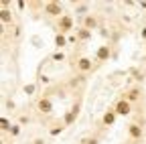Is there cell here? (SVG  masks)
I'll return each mask as SVG.
<instances>
[{"instance_id": "6da1fadb", "label": "cell", "mask_w": 146, "mask_h": 144, "mask_svg": "<svg viewBox=\"0 0 146 144\" xmlns=\"http://www.w3.org/2000/svg\"><path fill=\"white\" fill-rule=\"evenodd\" d=\"M55 29H57V33L61 35H67L69 37V33L75 31V19H73V14H63L61 19H57V23H55Z\"/></svg>"}, {"instance_id": "7a4b0ae2", "label": "cell", "mask_w": 146, "mask_h": 144, "mask_svg": "<svg viewBox=\"0 0 146 144\" xmlns=\"http://www.w3.org/2000/svg\"><path fill=\"white\" fill-rule=\"evenodd\" d=\"M43 14L47 19H61L65 14L63 12V4L61 2H55V0H49V2L43 4Z\"/></svg>"}, {"instance_id": "3957f363", "label": "cell", "mask_w": 146, "mask_h": 144, "mask_svg": "<svg viewBox=\"0 0 146 144\" xmlns=\"http://www.w3.org/2000/svg\"><path fill=\"white\" fill-rule=\"evenodd\" d=\"M79 110H81V102H75V104H73L69 110L63 114V122H61V124L65 126V128L77 122V118H79Z\"/></svg>"}, {"instance_id": "277c9868", "label": "cell", "mask_w": 146, "mask_h": 144, "mask_svg": "<svg viewBox=\"0 0 146 144\" xmlns=\"http://www.w3.org/2000/svg\"><path fill=\"white\" fill-rule=\"evenodd\" d=\"M35 108H36V112L39 114H43V116H49V114H53V100L49 98V96H41L39 100H36V104H35Z\"/></svg>"}, {"instance_id": "5b68a950", "label": "cell", "mask_w": 146, "mask_h": 144, "mask_svg": "<svg viewBox=\"0 0 146 144\" xmlns=\"http://www.w3.org/2000/svg\"><path fill=\"white\" fill-rule=\"evenodd\" d=\"M114 112H116L118 116H124V118H126V116L132 114V104L128 102L126 98H120V100L114 104Z\"/></svg>"}, {"instance_id": "8992f818", "label": "cell", "mask_w": 146, "mask_h": 144, "mask_svg": "<svg viewBox=\"0 0 146 144\" xmlns=\"http://www.w3.org/2000/svg\"><path fill=\"white\" fill-rule=\"evenodd\" d=\"M110 57H112V47H110V45H100L96 49V65L106 63Z\"/></svg>"}, {"instance_id": "52a82bcc", "label": "cell", "mask_w": 146, "mask_h": 144, "mask_svg": "<svg viewBox=\"0 0 146 144\" xmlns=\"http://www.w3.org/2000/svg\"><path fill=\"white\" fill-rule=\"evenodd\" d=\"M75 67H77V71H79L81 75H87V73H91V71L96 69V65L91 63L89 57H79V59L75 61Z\"/></svg>"}, {"instance_id": "ba28073f", "label": "cell", "mask_w": 146, "mask_h": 144, "mask_svg": "<svg viewBox=\"0 0 146 144\" xmlns=\"http://www.w3.org/2000/svg\"><path fill=\"white\" fill-rule=\"evenodd\" d=\"M128 136H130V140H132V142H140V140H142V136H144L142 124H138V122L128 124Z\"/></svg>"}, {"instance_id": "9c48e42d", "label": "cell", "mask_w": 146, "mask_h": 144, "mask_svg": "<svg viewBox=\"0 0 146 144\" xmlns=\"http://www.w3.org/2000/svg\"><path fill=\"white\" fill-rule=\"evenodd\" d=\"M98 25H100V21H98V16H96V14H87L85 19H81V27L87 29V31H91V33L98 29Z\"/></svg>"}, {"instance_id": "30bf717a", "label": "cell", "mask_w": 146, "mask_h": 144, "mask_svg": "<svg viewBox=\"0 0 146 144\" xmlns=\"http://www.w3.org/2000/svg\"><path fill=\"white\" fill-rule=\"evenodd\" d=\"M140 96H142V89H140V87H130L122 98H126L130 104H134V102H140Z\"/></svg>"}, {"instance_id": "8fae6325", "label": "cell", "mask_w": 146, "mask_h": 144, "mask_svg": "<svg viewBox=\"0 0 146 144\" xmlns=\"http://www.w3.org/2000/svg\"><path fill=\"white\" fill-rule=\"evenodd\" d=\"M116 120H118V114L114 112V108H110V110L104 112V116H102V126H114Z\"/></svg>"}, {"instance_id": "7c38bea8", "label": "cell", "mask_w": 146, "mask_h": 144, "mask_svg": "<svg viewBox=\"0 0 146 144\" xmlns=\"http://www.w3.org/2000/svg\"><path fill=\"white\" fill-rule=\"evenodd\" d=\"M91 31H87V29H83V27H79L77 31H75V37H77V41L79 43H87V41H91Z\"/></svg>"}, {"instance_id": "4fadbf2b", "label": "cell", "mask_w": 146, "mask_h": 144, "mask_svg": "<svg viewBox=\"0 0 146 144\" xmlns=\"http://www.w3.org/2000/svg\"><path fill=\"white\" fill-rule=\"evenodd\" d=\"M0 23L2 25H14V16L10 8H0Z\"/></svg>"}, {"instance_id": "5bb4252c", "label": "cell", "mask_w": 146, "mask_h": 144, "mask_svg": "<svg viewBox=\"0 0 146 144\" xmlns=\"http://www.w3.org/2000/svg\"><path fill=\"white\" fill-rule=\"evenodd\" d=\"M67 45H69V37H67V35H61V33L55 35V47H57V51L65 49Z\"/></svg>"}, {"instance_id": "9a60e30c", "label": "cell", "mask_w": 146, "mask_h": 144, "mask_svg": "<svg viewBox=\"0 0 146 144\" xmlns=\"http://www.w3.org/2000/svg\"><path fill=\"white\" fill-rule=\"evenodd\" d=\"M75 14H79L81 19H85L89 14V4L87 2H75Z\"/></svg>"}, {"instance_id": "2e32d148", "label": "cell", "mask_w": 146, "mask_h": 144, "mask_svg": "<svg viewBox=\"0 0 146 144\" xmlns=\"http://www.w3.org/2000/svg\"><path fill=\"white\" fill-rule=\"evenodd\" d=\"M0 126H2V130H4V132H10L14 124H10V122H8V118H2V120H0Z\"/></svg>"}, {"instance_id": "e0dca14e", "label": "cell", "mask_w": 146, "mask_h": 144, "mask_svg": "<svg viewBox=\"0 0 146 144\" xmlns=\"http://www.w3.org/2000/svg\"><path fill=\"white\" fill-rule=\"evenodd\" d=\"M65 130V126L63 124H57V126H53V128H51V136H57V134H61Z\"/></svg>"}, {"instance_id": "ac0fdd59", "label": "cell", "mask_w": 146, "mask_h": 144, "mask_svg": "<svg viewBox=\"0 0 146 144\" xmlns=\"http://www.w3.org/2000/svg\"><path fill=\"white\" fill-rule=\"evenodd\" d=\"M53 61H65V55H63V51H55L53 55H51Z\"/></svg>"}, {"instance_id": "d6986e66", "label": "cell", "mask_w": 146, "mask_h": 144, "mask_svg": "<svg viewBox=\"0 0 146 144\" xmlns=\"http://www.w3.org/2000/svg\"><path fill=\"white\" fill-rule=\"evenodd\" d=\"M23 92H25L27 96H33V94H35V83H27V85L23 87Z\"/></svg>"}, {"instance_id": "ffe728a7", "label": "cell", "mask_w": 146, "mask_h": 144, "mask_svg": "<svg viewBox=\"0 0 146 144\" xmlns=\"http://www.w3.org/2000/svg\"><path fill=\"white\" fill-rule=\"evenodd\" d=\"M81 144H100V140H98L96 136H91V138H83Z\"/></svg>"}, {"instance_id": "44dd1931", "label": "cell", "mask_w": 146, "mask_h": 144, "mask_svg": "<svg viewBox=\"0 0 146 144\" xmlns=\"http://www.w3.org/2000/svg\"><path fill=\"white\" fill-rule=\"evenodd\" d=\"M18 134H21V124H14L10 130V136H18Z\"/></svg>"}, {"instance_id": "7402d4cb", "label": "cell", "mask_w": 146, "mask_h": 144, "mask_svg": "<svg viewBox=\"0 0 146 144\" xmlns=\"http://www.w3.org/2000/svg\"><path fill=\"white\" fill-rule=\"evenodd\" d=\"M16 6H18V10H23V8L27 6V2H25V0H18V2H16Z\"/></svg>"}, {"instance_id": "603a6c76", "label": "cell", "mask_w": 146, "mask_h": 144, "mask_svg": "<svg viewBox=\"0 0 146 144\" xmlns=\"http://www.w3.org/2000/svg\"><path fill=\"white\" fill-rule=\"evenodd\" d=\"M18 124H29V118H27V116H21V120H18Z\"/></svg>"}, {"instance_id": "cb8c5ba5", "label": "cell", "mask_w": 146, "mask_h": 144, "mask_svg": "<svg viewBox=\"0 0 146 144\" xmlns=\"http://www.w3.org/2000/svg\"><path fill=\"white\" fill-rule=\"evenodd\" d=\"M33 144H45V140H43V138H35Z\"/></svg>"}, {"instance_id": "d4e9b609", "label": "cell", "mask_w": 146, "mask_h": 144, "mask_svg": "<svg viewBox=\"0 0 146 144\" xmlns=\"http://www.w3.org/2000/svg\"><path fill=\"white\" fill-rule=\"evenodd\" d=\"M8 4H10L8 0H2V2H0V6H2V8H8Z\"/></svg>"}, {"instance_id": "484cf974", "label": "cell", "mask_w": 146, "mask_h": 144, "mask_svg": "<svg viewBox=\"0 0 146 144\" xmlns=\"http://www.w3.org/2000/svg\"><path fill=\"white\" fill-rule=\"evenodd\" d=\"M142 39H144V41H146V27H144V29H142Z\"/></svg>"}]
</instances>
